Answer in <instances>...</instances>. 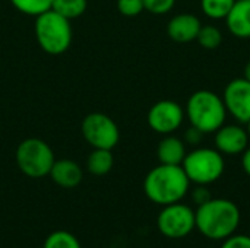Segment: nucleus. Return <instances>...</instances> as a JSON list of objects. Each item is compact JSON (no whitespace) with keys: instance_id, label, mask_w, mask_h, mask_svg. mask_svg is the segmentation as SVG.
<instances>
[{"instance_id":"1","label":"nucleus","mask_w":250,"mask_h":248,"mask_svg":"<svg viewBox=\"0 0 250 248\" xmlns=\"http://www.w3.org/2000/svg\"><path fill=\"white\" fill-rule=\"evenodd\" d=\"M196 229L208 240L224 241L240 225V209L229 199H211L195 212Z\"/></svg>"},{"instance_id":"2","label":"nucleus","mask_w":250,"mask_h":248,"mask_svg":"<svg viewBox=\"0 0 250 248\" xmlns=\"http://www.w3.org/2000/svg\"><path fill=\"white\" fill-rule=\"evenodd\" d=\"M190 181L182 165L160 164L152 168L144 180L145 196L155 205L167 206L186 197Z\"/></svg>"},{"instance_id":"3","label":"nucleus","mask_w":250,"mask_h":248,"mask_svg":"<svg viewBox=\"0 0 250 248\" xmlns=\"http://www.w3.org/2000/svg\"><path fill=\"white\" fill-rule=\"evenodd\" d=\"M227 110L223 96H218L212 91H196L192 94L186 104L185 115L190 126L201 130L204 134L215 133L221 126L226 124Z\"/></svg>"},{"instance_id":"4","label":"nucleus","mask_w":250,"mask_h":248,"mask_svg":"<svg viewBox=\"0 0 250 248\" xmlns=\"http://www.w3.org/2000/svg\"><path fill=\"white\" fill-rule=\"evenodd\" d=\"M34 31L38 45L47 54H63L72 44L70 20L51 9L35 16Z\"/></svg>"},{"instance_id":"5","label":"nucleus","mask_w":250,"mask_h":248,"mask_svg":"<svg viewBox=\"0 0 250 248\" xmlns=\"http://www.w3.org/2000/svg\"><path fill=\"white\" fill-rule=\"evenodd\" d=\"M182 168L190 183L196 186H209L221 178L226 162L223 153L212 148H198L186 153Z\"/></svg>"},{"instance_id":"6","label":"nucleus","mask_w":250,"mask_h":248,"mask_svg":"<svg viewBox=\"0 0 250 248\" xmlns=\"http://www.w3.org/2000/svg\"><path fill=\"white\" fill-rule=\"evenodd\" d=\"M16 165L29 178H42L50 174L56 161L50 145L38 137L22 140L16 148Z\"/></svg>"},{"instance_id":"7","label":"nucleus","mask_w":250,"mask_h":248,"mask_svg":"<svg viewBox=\"0 0 250 248\" xmlns=\"http://www.w3.org/2000/svg\"><path fill=\"white\" fill-rule=\"evenodd\" d=\"M83 139L94 149H110L117 146L120 140V130L116 121L104 113L88 114L81 124Z\"/></svg>"},{"instance_id":"8","label":"nucleus","mask_w":250,"mask_h":248,"mask_svg":"<svg viewBox=\"0 0 250 248\" xmlns=\"http://www.w3.org/2000/svg\"><path fill=\"white\" fill-rule=\"evenodd\" d=\"M157 227L160 232L167 238H185L193 229H196L195 212L192 208L180 202L163 206L157 218Z\"/></svg>"},{"instance_id":"9","label":"nucleus","mask_w":250,"mask_h":248,"mask_svg":"<svg viewBox=\"0 0 250 248\" xmlns=\"http://www.w3.org/2000/svg\"><path fill=\"white\" fill-rule=\"evenodd\" d=\"M185 120V110L171 99H163L155 102L146 115L148 126L158 134H173L180 129Z\"/></svg>"},{"instance_id":"10","label":"nucleus","mask_w":250,"mask_h":248,"mask_svg":"<svg viewBox=\"0 0 250 248\" xmlns=\"http://www.w3.org/2000/svg\"><path fill=\"white\" fill-rule=\"evenodd\" d=\"M227 113L240 124L250 120V82L245 77L231 80L223 94Z\"/></svg>"},{"instance_id":"11","label":"nucleus","mask_w":250,"mask_h":248,"mask_svg":"<svg viewBox=\"0 0 250 248\" xmlns=\"http://www.w3.org/2000/svg\"><path fill=\"white\" fill-rule=\"evenodd\" d=\"M248 130L240 124H224L215 132V149L223 155L236 156L249 146Z\"/></svg>"},{"instance_id":"12","label":"nucleus","mask_w":250,"mask_h":248,"mask_svg":"<svg viewBox=\"0 0 250 248\" xmlns=\"http://www.w3.org/2000/svg\"><path fill=\"white\" fill-rule=\"evenodd\" d=\"M202 23L198 16L192 13H180L170 19L167 25L168 37L176 42H190L195 41Z\"/></svg>"},{"instance_id":"13","label":"nucleus","mask_w":250,"mask_h":248,"mask_svg":"<svg viewBox=\"0 0 250 248\" xmlns=\"http://www.w3.org/2000/svg\"><path fill=\"white\" fill-rule=\"evenodd\" d=\"M48 175L57 186L63 189H75L82 183L83 178L81 165L72 159H56Z\"/></svg>"},{"instance_id":"14","label":"nucleus","mask_w":250,"mask_h":248,"mask_svg":"<svg viewBox=\"0 0 250 248\" xmlns=\"http://www.w3.org/2000/svg\"><path fill=\"white\" fill-rule=\"evenodd\" d=\"M229 31L242 39L250 38V0H236L226 18Z\"/></svg>"},{"instance_id":"15","label":"nucleus","mask_w":250,"mask_h":248,"mask_svg":"<svg viewBox=\"0 0 250 248\" xmlns=\"http://www.w3.org/2000/svg\"><path fill=\"white\" fill-rule=\"evenodd\" d=\"M186 153L185 142L173 134H166L157 148L158 161L166 165H182Z\"/></svg>"},{"instance_id":"16","label":"nucleus","mask_w":250,"mask_h":248,"mask_svg":"<svg viewBox=\"0 0 250 248\" xmlns=\"http://www.w3.org/2000/svg\"><path fill=\"white\" fill-rule=\"evenodd\" d=\"M113 165H114V156L110 149H94L86 159L88 171L97 177H103L108 174Z\"/></svg>"},{"instance_id":"17","label":"nucleus","mask_w":250,"mask_h":248,"mask_svg":"<svg viewBox=\"0 0 250 248\" xmlns=\"http://www.w3.org/2000/svg\"><path fill=\"white\" fill-rule=\"evenodd\" d=\"M88 0H53L51 10L72 20L82 16L86 10Z\"/></svg>"},{"instance_id":"18","label":"nucleus","mask_w":250,"mask_h":248,"mask_svg":"<svg viewBox=\"0 0 250 248\" xmlns=\"http://www.w3.org/2000/svg\"><path fill=\"white\" fill-rule=\"evenodd\" d=\"M236 0H201L202 12L211 19H226Z\"/></svg>"},{"instance_id":"19","label":"nucleus","mask_w":250,"mask_h":248,"mask_svg":"<svg viewBox=\"0 0 250 248\" xmlns=\"http://www.w3.org/2000/svg\"><path fill=\"white\" fill-rule=\"evenodd\" d=\"M196 41L202 48L207 50H215L221 45L223 42V34L221 31L214 26V25H202L199 29V34L196 37Z\"/></svg>"},{"instance_id":"20","label":"nucleus","mask_w":250,"mask_h":248,"mask_svg":"<svg viewBox=\"0 0 250 248\" xmlns=\"http://www.w3.org/2000/svg\"><path fill=\"white\" fill-rule=\"evenodd\" d=\"M42 248H82L81 243L78 241V238L67 232V231H54L51 232L45 241Z\"/></svg>"},{"instance_id":"21","label":"nucleus","mask_w":250,"mask_h":248,"mask_svg":"<svg viewBox=\"0 0 250 248\" xmlns=\"http://www.w3.org/2000/svg\"><path fill=\"white\" fill-rule=\"evenodd\" d=\"M13 7L23 15L28 16H38L45 10L51 9L53 0H10Z\"/></svg>"},{"instance_id":"22","label":"nucleus","mask_w":250,"mask_h":248,"mask_svg":"<svg viewBox=\"0 0 250 248\" xmlns=\"http://www.w3.org/2000/svg\"><path fill=\"white\" fill-rule=\"evenodd\" d=\"M117 9L127 18H135L145 10L144 0H117Z\"/></svg>"},{"instance_id":"23","label":"nucleus","mask_w":250,"mask_h":248,"mask_svg":"<svg viewBox=\"0 0 250 248\" xmlns=\"http://www.w3.org/2000/svg\"><path fill=\"white\" fill-rule=\"evenodd\" d=\"M176 4V0H144V7L152 15H166Z\"/></svg>"},{"instance_id":"24","label":"nucleus","mask_w":250,"mask_h":248,"mask_svg":"<svg viewBox=\"0 0 250 248\" xmlns=\"http://www.w3.org/2000/svg\"><path fill=\"white\" fill-rule=\"evenodd\" d=\"M221 248H250V237L249 235H231L224 240Z\"/></svg>"},{"instance_id":"25","label":"nucleus","mask_w":250,"mask_h":248,"mask_svg":"<svg viewBox=\"0 0 250 248\" xmlns=\"http://www.w3.org/2000/svg\"><path fill=\"white\" fill-rule=\"evenodd\" d=\"M192 199L198 206H201V205L207 203L208 200H211L212 197H211V193L207 189V186H196L192 193Z\"/></svg>"},{"instance_id":"26","label":"nucleus","mask_w":250,"mask_h":248,"mask_svg":"<svg viewBox=\"0 0 250 248\" xmlns=\"http://www.w3.org/2000/svg\"><path fill=\"white\" fill-rule=\"evenodd\" d=\"M202 137H204V133L201 130H198L196 127H193V126H190L185 133V142L189 143V145H193V146L199 145Z\"/></svg>"},{"instance_id":"27","label":"nucleus","mask_w":250,"mask_h":248,"mask_svg":"<svg viewBox=\"0 0 250 248\" xmlns=\"http://www.w3.org/2000/svg\"><path fill=\"white\" fill-rule=\"evenodd\" d=\"M242 165H243L245 172L250 177V146H248L246 151L242 153Z\"/></svg>"},{"instance_id":"28","label":"nucleus","mask_w":250,"mask_h":248,"mask_svg":"<svg viewBox=\"0 0 250 248\" xmlns=\"http://www.w3.org/2000/svg\"><path fill=\"white\" fill-rule=\"evenodd\" d=\"M245 79H248L250 82V60L246 63V66H245V76H243Z\"/></svg>"},{"instance_id":"29","label":"nucleus","mask_w":250,"mask_h":248,"mask_svg":"<svg viewBox=\"0 0 250 248\" xmlns=\"http://www.w3.org/2000/svg\"><path fill=\"white\" fill-rule=\"evenodd\" d=\"M246 130H248V134H249L250 137V120L246 123Z\"/></svg>"}]
</instances>
